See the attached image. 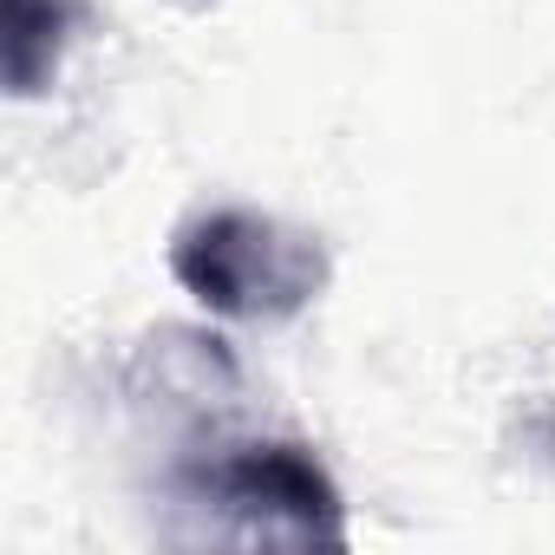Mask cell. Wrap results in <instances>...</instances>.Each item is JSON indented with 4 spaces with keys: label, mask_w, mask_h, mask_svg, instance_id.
Wrapping results in <instances>:
<instances>
[{
    "label": "cell",
    "mask_w": 555,
    "mask_h": 555,
    "mask_svg": "<svg viewBox=\"0 0 555 555\" xmlns=\"http://www.w3.org/2000/svg\"><path fill=\"white\" fill-rule=\"evenodd\" d=\"M86 21V0H8V86L14 99H34L60 53L73 47V27Z\"/></svg>",
    "instance_id": "3"
},
{
    "label": "cell",
    "mask_w": 555,
    "mask_h": 555,
    "mask_svg": "<svg viewBox=\"0 0 555 555\" xmlns=\"http://www.w3.org/2000/svg\"><path fill=\"white\" fill-rule=\"evenodd\" d=\"M177 490L222 516L235 542H347L340 490L308 444H229L209 464L177 470Z\"/></svg>",
    "instance_id": "2"
},
{
    "label": "cell",
    "mask_w": 555,
    "mask_h": 555,
    "mask_svg": "<svg viewBox=\"0 0 555 555\" xmlns=\"http://www.w3.org/2000/svg\"><path fill=\"white\" fill-rule=\"evenodd\" d=\"M170 274L222 321H295L327 288V248L255 209H216L177 229Z\"/></svg>",
    "instance_id": "1"
}]
</instances>
